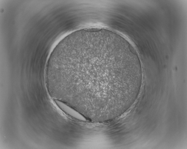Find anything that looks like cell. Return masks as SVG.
Segmentation results:
<instances>
[{"label":"cell","mask_w":187,"mask_h":149,"mask_svg":"<svg viewBox=\"0 0 187 149\" xmlns=\"http://www.w3.org/2000/svg\"><path fill=\"white\" fill-rule=\"evenodd\" d=\"M139 73L136 56L121 38L107 31L91 30L66 42L51 78L62 101L84 115L106 117L123 107Z\"/></svg>","instance_id":"cell-1"}]
</instances>
